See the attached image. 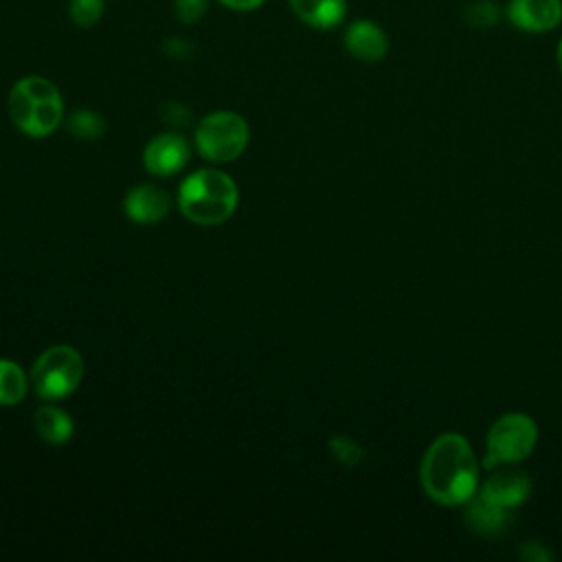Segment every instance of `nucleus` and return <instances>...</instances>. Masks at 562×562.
<instances>
[{
    "label": "nucleus",
    "mask_w": 562,
    "mask_h": 562,
    "mask_svg": "<svg viewBox=\"0 0 562 562\" xmlns=\"http://www.w3.org/2000/svg\"><path fill=\"white\" fill-rule=\"evenodd\" d=\"M419 481L439 505H465L479 492V461L470 441L459 432L439 435L424 452Z\"/></svg>",
    "instance_id": "nucleus-1"
},
{
    "label": "nucleus",
    "mask_w": 562,
    "mask_h": 562,
    "mask_svg": "<svg viewBox=\"0 0 562 562\" xmlns=\"http://www.w3.org/2000/svg\"><path fill=\"white\" fill-rule=\"evenodd\" d=\"M239 202L235 180L220 169H200L182 180L178 189L180 213L200 226L226 222Z\"/></svg>",
    "instance_id": "nucleus-2"
},
{
    "label": "nucleus",
    "mask_w": 562,
    "mask_h": 562,
    "mask_svg": "<svg viewBox=\"0 0 562 562\" xmlns=\"http://www.w3.org/2000/svg\"><path fill=\"white\" fill-rule=\"evenodd\" d=\"M7 110L11 123L33 138L53 134L64 121V101L57 86L40 75L15 81L9 92Z\"/></svg>",
    "instance_id": "nucleus-3"
},
{
    "label": "nucleus",
    "mask_w": 562,
    "mask_h": 562,
    "mask_svg": "<svg viewBox=\"0 0 562 562\" xmlns=\"http://www.w3.org/2000/svg\"><path fill=\"white\" fill-rule=\"evenodd\" d=\"M83 378V358L70 345L44 349L31 369V386L37 397L57 402L72 395Z\"/></svg>",
    "instance_id": "nucleus-4"
},
{
    "label": "nucleus",
    "mask_w": 562,
    "mask_h": 562,
    "mask_svg": "<svg viewBox=\"0 0 562 562\" xmlns=\"http://www.w3.org/2000/svg\"><path fill=\"white\" fill-rule=\"evenodd\" d=\"M538 443V426L525 413H505L487 430L483 465H518Z\"/></svg>",
    "instance_id": "nucleus-5"
},
{
    "label": "nucleus",
    "mask_w": 562,
    "mask_h": 562,
    "mask_svg": "<svg viewBox=\"0 0 562 562\" xmlns=\"http://www.w3.org/2000/svg\"><path fill=\"white\" fill-rule=\"evenodd\" d=\"M248 123L241 114L217 110L206 114L195 127V147L209 162H233L248 145Z\"/></svg>",
    "instance_id": "nucleus-6"
},
{
    "label": "nucleus",
    "mask_w": 562,
    "mask_h": 562,
    "mask_svg": "<svg viewBox=\"0 0 562 562\" xmlns=\"http://www.w3.org/2000/svg\"><path fill=\"white\" fill-rule=\"evenodd\" d=\"M479 494L485 496L487 501L514 512L529 498L531 479L525 470H520L516 465H496V468H490V474L481 483Z\"/></svg>",
    "instance_id": "nucleus-7"
},
{
    "label": "nucleus",
    "mask_w": 562,
    "mask_h": 562,
    "mask_svg": "<svg viewBox=\"0 0 562 562\" xmlns=\"http://www.w3.org/2000/svg\"><path fill=\"white\" fill-rule=\"evenodd\" d=\"M505 20L522 33H551L562 24V0H507Z\"/></svg>",
    "instance_id": "nucleus-8"
},
{
    "label": "nucleus",
    "mask_w": 562,
    "mask_h": 562,
    "mask_svg": "<svg viewBox=\"0 0 562 562\" xmlns=\"http://www.w3.org/2000/svg\"><path fill=\"white\" fill-rule=\"evenodd\" d=\"M191 147L178 132H165L151 138L143 151V165L154 176H173L189 162Z\"/></svg>",
    "instance_id": "nucleus-9"
},
{
    "label": "nucleus",
    "mask_w": 562,
    "mask_h": 562,
    "mask_svg": "<svg viewBox=\"0 0 562 562\" xmlns=\"http://www.w3.org/2000/svg\"><path fill=\"white\" fill-rule=\"evenodd\" d=\"M342 44H345V50L362 64H375L384 59L389 53L386 31L378 22L367 18L349 22L342 35Z\"/></svg>",
    "instance_id": "nucleus-10"
},
{
    "label": "nucleus",
    "mask_w": 562,
    "mask_h": 562,
    "mask_svg": "<svg viewBox=\"0 0 562 562\" xmlns=\"http://www.w3.org/2000/svg\"><path fill=\"white\" fill-rule=\"evenodd\" d=\"M463 522L465 527L481 538H498L512 525V509H505L479 492L463 505Z\"/></svg>",
    "instance_id": "nucleus-11"
},
{
    "label": "nucleus",
    "mask_w": 562,
    "mask_h": 562,
    "mask_svg": "<svg viewBox=\"0 0 562 562\" xmlns=\"http://www.w3.org/2000/svg\"><path fill=\"white\" fill-rule=\"evenodd\" d=\"M123 211L136 224H158L169 213V195L156 184H138L127 191Z\"/></svg>",
    "instance_id": "nucleus-12"
},
{
    "label": "nucleus",
    "mask_w": 562,
    "mask_h": 562,
    "mask_svg": "<svg viewBox=\"0 0 562 562\" xmlns=\"http://www.w3.org/2000/svg\"><path fill=\"white\" fill-rule=\"evenodd\" d=\"M292 13L312 29H336L347 18V0H288Z\"/></svg>",
    "instance_id": "nucleus-13"
},
{
    "label": "nucleus",
    "mask_w": 562,
    "mask_h": 562,
    "mask_svg": "<svg viewBox=\"0 0 562 562\" xmlns=\"http://www.w3.org/2000/svg\"><path fill=\"white\" fill-rule=\"evenodd\" d=\"M33 426H35L37 437L50 446H64L75 435L72 417L64 408L53 406V404H42L35 411Z\"/></svg>",
    "instance_id": "nucleus-14"
},
{
    "label": "nucleus",
    "mask_w": 562,
    "mask_h": 562,
    "mask_svg": "<svg viewBox=\"0 0 562 562\" xmlns=\"http://www.w3.org/2000/svg\"><path fill=\"white\" fill-rule=\"evenodd\" d=\"M31 386V378H26L24 369L13 362L0 358V406L20 404Z\"/></svg>",
    "instance_id": "nucleus-15"
},
{
    "label": "nucleus",
    "mask_w": 562,
    "mask_h": 562,
    "mask_svg": "<svg viewBox=\"0 0 562 562\" xmlns=\"http://www.w3.org/2000/svg\"><path fill=\"white\" fill-rule=\"evenodd\" d=\"M461 15L470 29L485 31L494 29L505 18V7H501L496 0H470Z\"/></svg>",
    "instance_id": "nucleus-16"
},
{
    "label": "nucleus",
    "mask_w": 562,
    "mask_h": 562,
    "mask_svg": "<svg viewBox=\"0 0 562 562\" xmlns=\"http://www.w3.org/2000/svg\"><path fill=\"white\" fill-rule=\"evenodd\" d=\"M68 132L79 140H99L105 134V121L99 112L81 108L66 119Z\"/></svg>",
    "instance_id": "nucleus-17"
},
{
    "label": "nucleus",
    "mask_w": 562,
    "mask_h": 562,
    "mask_svg": "<svg viewBox=\"0 0 562 562\" xmlns=\"http://www.w3.org/2000/svg\"><path fill=\"white\" fill-rule=\"evenodd\" d=\"M105 11V0H70L68 13L75 26L90 29L94 26Z\"/></svg>",
    "instance_id": "nucleus-18"
},
{
    "label": "nucleus",
    "mask_w": 562,
    "mask_h": 562,
    "mask_svg": "<svg viewBox=\"0 0 562 562\" xmlns=\"http://www.w3.org/2000/svg\"><path fill=\"white\" fill-rule=\"evenodd\" d=\"M329 450L334 454V459L342 465H358L362 461V448L356 439L345 437V435H334L329 439Z\"/></svg>",
    "instance_id": "nucleus-19"
},
{
    "label": "nucleus",
    "mask_w": 562,
    "mask_h": 562,
    "mask_svg": "<svg viewBox=\"0 0 562 562\" xmlns=\"http://www.w3.org/2000/svg\"><path fill=\"white\" fill-rule=\"evenodd\" d=\"M209 0H173V13L180 24H195L206 13Z\"/></svg>",
    "instance_id": "nucleus-20"
},
{
    "label": "nucleus",
    "mask_w": 562,
    "mask_h": 562,
    "mask_svg": "<svg viewBox=\"0 0 562 562\" xmlns=\"http://www.w3.org/2000/svg\"><path fill=\"white\" fill-rule=\"evenodd\" d=\"M160 119L173 127H187L193 119L191 110L184 103H176V101H167L160 105Z\"/></svg>",
    "instance_id": "nucleus-21"
},
{
    "label": "nucleus",
    "mask_w": 562,
    "mask_h": 562,
    "mask_svg": "<svg viewBox=\"0 0 562 562\" xmlns=\"http://www.w3.org/2000/svg\"><path fill=\"white\" fill-rule=\"evenodd\" d=\"M162 50H165L167 57H171L176 61H189L195 55V44L191 40H184V37L176 35V37L165 40Z\"/></svg>",
    "instance_id": "nucleus-22"
},
{
    "label": "nucleus",
    "mask_w": 562,
    "mask_h": 562,
    "mask_svg": "<svg viewBox=\"0 0 562 562\" xmlns=\"http://www.w3.org/2000/svg\"><path fill=\"white\" fill-rule=\"evenodd\" d=\"M520 555L527 558V560H533V562L551 560V553H549V551L544 549V544H540V542H522Z\"/></svg>",
    "instance_id": "nucleus-23"
},
{
    "label": "nucleus",
    "mask_w": 562,
    "mask_h": 562,
    "mask_svg": "<svg viewBox=\"0 0 562 562\" xmlns=\"http://www.w3.org/2000/svg\"><path fill=\"white\" fill-rule=\"evenodd\" d=\"M217 2L233 11H252V9H259L266 0H217Z\"/></svg>",
    "instance_id": "nucleus-24"
},
{
    "label": "nucleus",
    "mask_w": 562,
    "mask_h": 562,
    "mask_svg": "<svg viewBox=\"0 0 562 562\" xmlns=\"http://www.w3.org/2000/svg\"><path fill=\"white\" fill-rule=\"evenodd\" d=\"M555 64H558V70H560V75H562V37H560V42H558V46H555Z\"/></svg>",
    "instance_id": "nucleus-25"
}]
</instances>
